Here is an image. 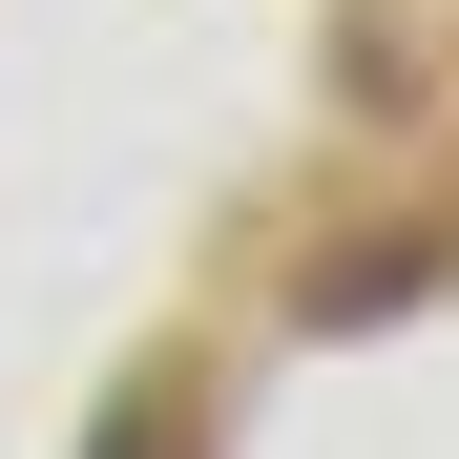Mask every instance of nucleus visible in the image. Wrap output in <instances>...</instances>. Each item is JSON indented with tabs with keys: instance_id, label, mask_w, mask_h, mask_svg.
Instances as JSON below:
<instances>
[{
	"instance_id": "nucleus-1",
	"label": "nucleus",
	"mask_w": 459,
	"mask_h": 459,
	"mask_svg": "<svg viewBox=\"0 0 459 459\" xmlns=\"http://www.w3.org/2000/svg\"><path fill=\"white\" fill-rule=\"evenodd\" d=\"M84 459H209V438H188V397H126V418H105Z\"/></svg>"
}]
</instances>
